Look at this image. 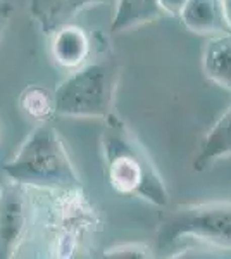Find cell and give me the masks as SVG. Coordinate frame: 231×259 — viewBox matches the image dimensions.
I'll use <instances>...</instances> for the list:
<instances>
[{"instance_id":"5bb4252c","label":"cell","mask_w":231,"mask_h":259,"mask_svg":"<svg viewBox=\"0 0 231 259\" xmlns=\"http://www.w3.org/2000/svg\"><path fill=\"white\" fill-rule=\"evenodd\" d=\"M222 11H224L226 23H228V28L231 31V0H222Z\"/></svg>"},{"instance_id":"30bf717a","label":"cell","mask_w":231,"mask_h":259,"mask_svg":"<svg viewBox=\"0 0 231 259\" xmlns=\"http://www.w3.org/2000/svg\"><path fill=\"white\" fill-rule=\"evenodd\" d=\"M162 12L157 0H116V9L111 21L112 33H126L144 24L161 19Z\"/></svg>"},{"instance_id":"8fae6325","label":"cell","mask_w":231,"mask_h":259,"mask_svg":"<svg viewBox=\"0 0 231 259\" xmlns=\"http://www.w3.org/2000/svg\"><path fill=\"white\" fill-rule=\"evenodd\" d=\"M19 109L36 123H47L56 116V104H54V92L40 85H28L21 92Z\"/></svg>"},{"instance_id":"ba28073f","label":"cell","mask_w":231,"mask_h":259,"mask_svg":"<svg viewBox=\"0 0 231 259\" xmlns=\"http://www.w3.org/2000/svg\"><path fill=\"white\" fill-rule=\"evenodd\" d=\"M202 71L211 83L231 92V31L211 36L205 44Z\"/></svg>"},{"instance_id":"6da1fadb","label":"cell","mask_w":231,"mask_h":259,"mask_svg":"<svg viewBox=\"0 0 231 259\" xmlns=\"http://www.w3.org/2000/svg\"><path fill=\"white\" fill-rule=\"evenodd\" d=\"M100 147L112 190L121 195L142 199L157 207H166L169 204V192L152 159L136 137L114 114L106 118Z\"/></svg>"},{"instance_id":"9c48e42d","label":"cell","mask_w":231,"mask_h":259,"mask_svg":"<svg viewBox=\"0 0 231 259\" xmlns=\"http://www.w3.org/2000/svg\"><path fill=\"white\" fill-rule=\"evenodd\" d=\"M224 157H231V107L222 112L205 133L193 166L197 171H204Z\"/></svg>"},{"instance_id":"52a82bcc","label":"cell","mask_w":231,"mask_h":259,"mask_svg":"<svg viewBox=\"0 0 231 259\" xmlns=\"http://www.w3.org/2000/svg\"><path fill=\"white\" fill-rule=\"evenodd\" d=\"M188 31L202 36L228 33L222 0H187L178 16Z\"/></svg>"},{"instance_id":"7a4b0ae2","label":"cell","mask_w":231,"mask_h":259,"mask_svg":"<svg viewBox=\"0 0 231 259\" xmlns=\"http://www.w3.org/2000/svg\"><path fill=\"white\" fill-rule=\"evenodd\" d=\"M7 180L31 189L54 192L83 190L81 177L71 161L62 137L47 123H38L18 152L2 164Z\"/></svg>"},{"instance_id":"5b68a950","label":"cell","mask_w":231,"mask_h":259,"mask_svg":"<svg viewBox=\"0 0 231 259\" xmlns=\"http://www.w3.org/2000/svg\"><path fill=\"white\" fill-rule=\"evenodd\" d=\"M26 189L11 180L0 187V259L14 257L29 233L33 206Z\"/></svg>"},{"instance_id":"3957f363","label":"cell","mask_w":231,"mask_h":259,"mask_svg":"<svg viewBox=\"0 0 231 259\" xmlns=\"http://www.w3.org/2000/svg\"><path fill=\"white\" fill-rule=\"evenodd\" d=\"M119 64L116 57L86 61L54 90L56 114L62 118L106 119L112 114Z\"/></svg>"},{"instance_id":"4fadbf2b","label":"cell","mask_w":231,"mask_h":259,"mask_svg":"<svg viewBox=\"0 0 231 259\" xmlns=\"http://www.w3.org/2000/svg\"><path fill=\"white\" fill-rule=\"evenodd\" d=\"M187 0H157V6L161 12H166L169 16H179Z\"/></svg>"},{"instance_id":"7c38bea8","label":"cell","mask_w":231,"mask_h":259,"mask_svg":"<svg viewBox=\"0 0 231 259\" xmlns=\"http://www.w3.org/2000/svg\"><path fill=\"white\" fill-rule=\"evenodd\" d=\"M104 257H136V259H145L152 257L150 249L147 245L140 244H123V245H114L104 250Z\"/></svg>"},{"instance_id":"9a60e30c","label":"cell","mask_w":231,"mask_h":259,"mask_svg":"<svg viewBox=\"0 0 231 259\" xmlns=\"http://www.w3.org/2000/svg\"><path fill=\"white\" fill-rule=\"evenodd\" d=\"M7 23H9V14H7V12H4V11H0V38H2L4 31H6Z\"/></svg>"},{"instance_id":"8992f818","label":"cell","mask_w":231,"mask_h":259,"mask_svg":"<svg viewBox=\"0 0 231 259\" xmlns=\"http://www.w3.org/2000/svg\"><path fill=\"white\" fill-rule=\"evenodd\" d=\"M91 41L88 33L76 24L66 23L50 33V56L64 69H76L90 57Z\"/></svg>"},{"instance_id":"277c9868","label":"cell","mask_w":231,"mask_h":259,"mask_svg":"<svg viewBox=\"0 0 231 259\" xmlns=\"http://www.w3.org/2000/svg\"><path fill=\"white\" fill-rule=\"evenodd\" d=\"M199 240L219 249H231V202L183 204L161 221V247L179 240Z\"/></svg>"}]
</instances>
